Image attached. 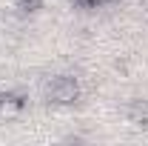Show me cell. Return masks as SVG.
Masks as SVG:
<instances>
[{
  "mask_svg": "<svg viewBox=\"0 0 148 146\" xmlns=\"http://www.w3.org/2000/svg\"><path fill=\"white\" fill-rule=\"evenodd\" d=\"M46 100L54 106H71L80 100V83L71 74H57L46 83Z\"/></svg>",
  "mask_w": 148,
  "mask_h": 146,
  "instance_id": "1",
  "label": "cell"
},
{
  "mask_svg": "<svg viewBox=\"0 0 148 146\" xmlns=\"http://www.w3.org/2000/svg\"><path fill=\"white\" fill-rule=\"evenodd\" d=\"M26 109V100L23 95L14 92H0V120H17Z\"/></svg>",
  "mask_w": 148,
  "mask_h": 146,
  "instance_id": "2",
  "label": "cell"
},
{
  "mask_svg": "<svg viewBox=\"0 0 148 146\" xmlns=\"http://www.w3.org/2000/svg\"><path fill=\"white\" fill-rule=\"evenodd\" d=\"M125 117H128V123H134V126L148 129V100H131L128 106H125Z\"/></svg>",
  "mask_w": 148,
  "mask_h": 146,
  "instance_id": "3",
  "label": "cell"
},
{
  "mask_svg": "<svg viewBox=\"0 0 148 146\" xmlns=\"http://www.w3.org/2000/svg\"><path fill=\"white\" fill-rule=\"evenodd\" d=\"M12 6H14V9H17L20 15H34L37 9H40V6H43V0H14V3H12Z\"/></svg>",
  "mask_w": 148,
  "mask_h": 146,
  "instance_id": "4",
  "label": "cell"
},
{
  "mask_svg": "<svg viewBox=\"0 0 148 146\" xmlns=\"http://www.w3.org/2000/svg\"><path fill=\"white\" fill-rule=\"evenodd\" d=\"M77 9H97V6H108L114 0H71Z\"/></svg>",
  "mask_w": 148,
  "mask_h": 146,
  "instance_id": "5",
  "label": "cell"
}]
</instances>
